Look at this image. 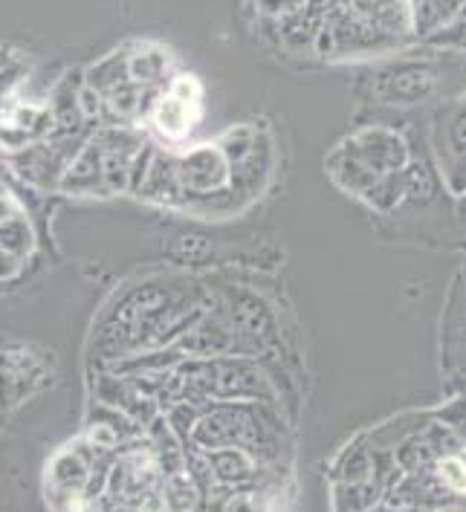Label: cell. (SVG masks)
Listing matches in <instances>:
<instances>
[{
  "label": "cell",
  "mask_w": 466,
  "mask_h": 512,
  "mask_svg": "<svg viewBox=\"0 0 466 512\" xmlns=\"http://www.w3.org/2000/svg\"><path fill=\"white\" fill-rule=\"evenodd\" d=\"M215 301L197 287L145 281L113 298L93 336V351L105 359H122L145 348L174 345L197 324Z\"/></svg>",
  "instance_id": "obj_1"
},
{
  "label": "cell",
  "mask_w": 466,
  "mask_h": 512,
  "mask_svg": "<svg viewBox=\"0 0 466 512\" xmlns=\"http://www.w3.org/2000/svg\"><path fill=\"white\" fill-rule=\"evenodd\" d=\"M200 449L238 446L247 449L261 463L273 460L284 446V426L264 400H215L200 405V417L192 440Z\"/></svg>",
  "instance_id": "obj_2"
},
{
  "label": "cell",
  "mask_w": 466,
  "mask_h": 512,
  "mask_svg": "<svg viewBox=\"0 0 466 512\" xmlns=\"http://www.w3.org/2000/svg\"><path fill=\"white\" fill-rule=\"evenodd\" d=\"M110 458H116V452L93 446L87 437H82L79 443H70V446L58 449L53 460L47 463V478H44L47 501L55 504V507L90 504L96 466Z\"/></svg>",
  "instance_id": "obj_3"
},
{
  "label": "cell",
  "mask_w": 466,
  "mask_h": 512,
  "mask_svg": "<svg viewBox=\"0 0 466 512\" xmlns=\"http://www.w3.org/2000/svg\"><path fill=\"white\" fill-rule=\"evenodd\" d=\"M177 168H180V183L186 191L189 209H206L212 203L223 209V200L232 189L235 165L223 154L218 142H203L180 151Z\"/></svg>",
  "instance_id": "obj_4"
},
{
  "label": "cell",
  "mask_w": 466,
  "mask_h": 512,
  "mask_svg": "<svg viewBox=\"0 0 466 512\" xmlns=\"http://www.w3.org/2000/svg\"><path fill=\"white\" fill-rule=\"evenodd\" d=\"M215 307L258 351L267 353L273 348L278 339V327H275L273 310L267 307L264 298L255 296L252 290H244V287H232L223 293V298L215 301Z\"/></svg>",
  "instance_id": "obj_5"
},
{
  "label": "cell",
  "mask_w": 466,
  "mask_h": 512,
  "mask_svg": "<svg viewBox=\"0 0 466 512\" xmlns=\"http://www.w3.org/2000/svg\"><path fill=\"white\" fill-rule=\"evenodd\" d=\"M435 162L443 186L466 197V99L440 113L435 125Z\"/></svg>",
  "instance_id": "obj_6"
},
{
  "label": "cell",
  "mask_w": 466,
  "mask_h": 512,
  "mask_svg": "<svg viewBox=\"0 0 466 512\" xmlns=\"http://www.w3.org/2000/svg\"><path fill=\"white\" fill-rule=\"evenodd\" d=\"M435 90H438V73L429 64H417V61L383 67L371 81V93L377 102L400 105V108L432 99Z\"/></svg>",
  "instance_id": "obj_7"
},
{
  "label": "cell",
  "mask_w": 466,
  "mask_h": 512,
  "mask_svg": "<svg viewBox=\"0 0 466 512\" xmlns=\"http://www.w3.org/2000/svg\"><path fill=\"white\" fill-rule=\"evenodd\" d=\"M55 131V113L41 102H12L0 108V151L21 154L32 145L50 139Z\"/></svg>",
  "instance_id": "obj_8"
},
{
  "label": "cell",
  "mask_w": 466,
  "mask_h": 512,
  "mask_svg": "<svg viewBox=\"0 0 466 512\" xmlns=\"http://www.w3.org/2000/svg\"><path fill=\"white\" fill-rule=\"evenodd\" d=\"M96 139L102 145V160H105V177H108L110 194L128 191L139 151L145 148V142L151 136L139 134L134 125H105V128L96 131Z\"/></svg>",
  "instance_id": "obj_9"
},
{
  "label": "cell",
  "mask_w": 466,
  "mask_h": 512,
  "mask_svg": "<svg viewBox=\"0 0 466 512\" xmlns=\"http://www.w3.org/2000/svg\"><path fill=\"white\" fill-rule=\"evenodd\" d=\"M342 142L377 177H385L388 171H400V168H406L414 160L406 136H400L391 128H362L359 134L348 136Z\"/></svg>",
  "instance_id": "obj_10"
},
{
  "label": "cell",
  "mask_w": 466,
  "mask_h": 512,
  "mask_svg": "<svg viewBox=\"0 0 466 512\" xmlns=\"http://www.w3.org/2000/svg\"><path fill=\"white\" fill-rule=\"evenodd\" d=\"M200 113H203L200 102L183 99V96L163 87L151 110H148V116H145V125H148L151 136H157L163 145L174 148L192 136L194 125L200 122Z\"/></svg>",
  "instance_id": "obj_11"
},
{
  "label": "cell",
  "mask_w": 466,
  "mask_h": 512,
  "mask_svg": "<svg viewBox=\"0 0 466 512\" xmlns=\"http://www.w3.org/2000/svg\"><path fill=\"white\" fill-rule=\"evenodd\" d=\"M137 197L154 206H165V209H189L186 191L180 183L177 154L171 148H157L154 160L148 165V174L137 189Z\"/></svg>",
  "instance_id": "obj_12"
},
{
  "label": "cell",
  "mask_w": 466,
  "mask_h": 512,
  "mask_svg": "<svg viewBox=\"0 0 466 512\" xmlns=\"http://www.w3.org/2000/svg\"><path fill=\"white\" fill-rule=\"evenodd\" d=\"M58 191L64 194H76V197H102L110 194L108 177H105V160H102V145L96 134L90 136L79 148V154L67 162L61 180H58Z\"/></svg>",
  "instance_id": "obj_13"
},
{
  "label": "cell",
  "mask_w": 466,
  "mask_h": 512,
  "mask_svg": "<svg viewBox=\"0 0 466 512\" xmlns=\"http://www.w3.org/2000/svg\"><path fill=\"white\" fill-rule=\"evenodd\" d=\"M41 365L21 348L0 351V408H12L41 385Z\"/></svg>",
  "instance_id": "obj_14"
},
{
  "label": "cell",
  "mask_w": 466,
  "mask_h": 512,
  "mask_svg": "<svg viewBox=\"0 0 466 512\" xmlns=\"http://www.w3.org/2000/svg\"><path fill=\"white\" fill-rule=\"evenodd\" d=\"M342 6L351 9L359 18H365L368 24L383 29L385 35L397 38L400 44L414 38L409 0H342Z\"/></svg>",
  "instance_id": "obj_15"
},
{
  "label": "cell",
  "mask_w": 466,
  "mask_h": 512,
  "mask_svg": "<svg viewBox=\"0 0 466 512\" xmlns=\"http://www.w3.org/2000/svg\"><path fill=\"white\" fill-rule=\"evenodd\" d=\"M206 455H209V463H212L215 484H218V489H226V492L249 489L261 475V466H258L261 460L247 449L220 446V449H206Z\"/></svg>",
  "instance_id": "obj_16"
},
{
  "label": "cell",
  "mask_w": 466,
  "mask_h": 512,
  "mask_svg": "<svg viewBox=\"0 0 466 512\" xmlns=\"http://www.w3.org/2000/svg\"><path fill=\"white\" fill-rule=\"evenodd\" d=\"M128 73L142 87H165L177 70H174V58L163 44L142 41V44H128Z\"/></svg>",
  "instance_id": "obj_17"
},
{
  "label": "cell",
  "mask_w": 466,
  "mask_h": 512,
  "mask_svg": "<svg viewBox=\"0 0 466 512\" xmlns=\"http://www.w3.org/2000/svg\"><path fill=\"white\" fill-rule=\"evenodd\" d=\"M330 481L333 484H362V481H380L377 472V449L371 446L368 437H357L348 443L330 466ZM383 484V481H380ZM385 486V484H383Z\"/></svg>",
  "instance_id": "obj_18"
},
{
  "label": "cell",
  "mask_w": 466,
  "mask_h": 512,
  "mask_svg": "<svg viewBox=\"0 0 466 512\" xmlns=\"http://www.w3.org/2000/svg\"><path fill=\"white\" fill-rule=\"evenodd\" d=\"M362 203L374 212H383V215L406 209L409 206V171L406 168L388 171L383 180L362 197Z\"/></svg>",
  "instance_id": "obj_19"
},
{
  "label": "cell",
  "mask_w": 466,
  "mask_h": 512,
  "mask_svg": "<svg viewBox=\"0 0 466 512\" xmlns=\"http://www.w3.org/2000/svg\"><path fill=\"white\" fill-rule=\"evenodd\" d=\"M409 6H412L414 38L423 41L443 24H449L464 9L466 0H409Z\"/></svg>",
  "instance_id": "obj_20"
},
{
  "label": "cell",
  "mask_w": 466,
  "mask_h": 512,
  "mask_svg": "<svg viewBox=\"0 0 466 512\" xmlns=\"http://www.w3.org/2000/svg\"><path fill=\"white\" fill-rule=\"evenodd\" d=\"M82 76L84 84H90L93 90H99L102 96H108L110 90H116L119 84L131 81V73H128V47L102 55L96 64H90L84 70Z\"/></svg>",
  "instance_id": "obj_21"
},
{
  "label": "cell",
  "mask_w": 466,
  "mask_h": 512,
  "mask_svg": "<svg viewBox=\"0 0 466 512\" xmlns=\"http://www.w3.org/2000/svg\"><path fill=\"white\" fill-rule=\"evenodd\" d=\"M0 246H3L12 258H18L21 264H27L29 258L35 255V249H38V235H35L32 220L27 217V209L18 212V215L6 217V220H0Z\"/></svg>",
  "instance_id": "obj_22"
},
{
  "label": "cell",
  "mask_w": 466,
  "mask_h": 512,
  "mask_svg": "<svg viewBox=\"0 0 466 512\" xmlns=\"http://www.w3.org/2000/svg\"><path fill=\"white\" fill-rule=\"evenodd\" d=\"M385 486L380 481L362 484H333V507L336 510H371L383 507Z\"/></svg>",
  "instance_id": "obj_23"
},
{
  "label": "cell",
  "mask_w": 466,
  "mask_h": 512,
  "mask_svg": "<svg viewBox=\"0 0 466 512\" xmlns=\"http://www.w3.org/2000/svg\"><path fill=\"white\" fill-rule=\"evenodd\" d=\"M163 501L168 510H197V507H203V492H200V486L194 484L189 469L165 475Z\"/></svg>",
  "instance_id": "obj_24"
},
{
  "label": "cell",
  "mask_w": 466,
  "mask_h": 512,
  "mask_svg": "<svg viewBox=\"0 0 466 512\" xmlns=\"http://www.w3.org/2000/svg\"><path fill=\"white\" fill-rule=\"evenodd\" d=\"M432 472L440 486L461 504L466 501V446L458 452H446L432 463Z\"/></svg>",
  "instance_id": "obj_25"
},
{
  "label": "cell",
  "mask_w": 466,
  "mask_h": 512,
  "mask_svg": "<svg viewBox=\"0 0 466 512\" xmlns=\"http://www.w3.org/2000/svg\"><path fill=\"white\" fill-rule=\"evenodd\" d=\"M409 171V206H426L435 200V194L440 189V174L429 165V162L412 160L406 165Z\"/></svg>",
  "instance_id": "obj_26"
},
{
  "label": "cell",
  "mask_w": 466,
  "mask_h": 512,
  "mask_svg": "<svg viewBox=\"0 0 466 512\" xmlns=\"http://www.w3.org/2000/svg\"><path fill=\"white\" fill-rule=\"evenodd\" d=\"M258 139H261V134H258L255 125H235V128H229L226 134L220 136L218 145L223 148V154L232 160V165H238L255 148Z\"/></svg>",
  "instance_id": "obj_27"
},
{
  "label": "cell",
  "mask_w": 466,
  "mask_h": 512,
  "mask_svg": "<svg viewBox=\"0 0 466 512\" xmlns=\"http://www.w3.org/2000/svg\"><path fill=\"white\" fill-rule=\"evenodd\" d=\"M435 47H446V50H464L466 53V6L449 21L443 24L438 32H432L429 38H423Z\"/></svg>",
  "instance_id": "obj_28"
},
{
  "label": "cell",
  "mask_w": 466,
  "mask_h": 512,
  "mask_svg": "<svg viewBox=\"0 0 466 512\" xmlns=\"http://www.w3.org/2000/svg\"><path fill=\"white\" fill-rule=\"evenodd\" d=\"M18 212H24V203H21V197H18L15 191L9 189V186L0 180V220L18 215Z\"/></svg>",
  "instance_id": "obj_29"
},
{
  "label": "cell",
  "mask_w": 466,
  "mask_h": 512,
  "mask_svg": "<svg viewBox=\"0 0 466 512\" xmlns=\"http://www.w3.org/2000/svg\"><path fill=\"white\" fill-rule=\"evenodd\" d=\"M206 246H209V243L203 241V238H189V235H183V238H177V241H174V246H171V249H174V255H177V258H203V252H197V249H206Z\"/></svg>",
  "instance_id": "obj_30"
},
{
  "label": "cell",
  "mask_w": 466,
  "mask_h": 512,
  "mask_svg": "<svg viewBox=\"0 0 466 512\" xmlns=\"http://www.w3.org/2000/svg\"><path fill=\"white\" fill-rule=\"evenodd\" d=\"M24 270V264L18 258H12L3 246H0V281H9V278H18V272Z\"/></svg>",
  "instance_id": "obj_31"
},
{
  "label": "cell",
  "mask_w": 466,
  "mask_h": 512,
  "mask_svg": "<svg viewBox=\"0 0 466 512\" xmlns=\"http://www.w3.org/2000/svg\"><path fill=\"white\" fill-rule=\"evenodd\" d=\"M458 356H461V374H466V324L461 327V336H458Z\"/></svg>",
  "instance_id": "obj_32"
},
{
  "label": "cell",
  "mask_w": 466,
  "mask_h": 512,
  "mask_svg": "<svg viewBox=\"0 0 466 512\" xmlns=\"http://www.w3.org/2000/svg\"><path fill=\"white\" fill-rule=\"evenodd\" d=\"M464 203H466V197H464Z\"/></svg>",
  "instance_id": "obj_33"
}]
</instances>
